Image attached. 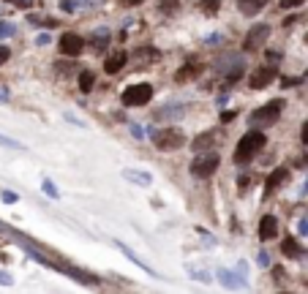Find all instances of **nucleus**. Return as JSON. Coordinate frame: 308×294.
<instances>
[{
  "label": "nucleus",
  "instance_id": "f03ea898",
  "mask_svg": "<svg viewBox=\"0 0 308 294\" xmlns=\"http://www.w3.org/2000/svg\"><path fill=\"white\" fill-rule=\"evenodd\" d=\"M150 139H153L156 150H161V153H169V150L186 147V133H183V128H175V125L150 131Z\"/></svg>",
  "mask_w": 308,
  "mask_h": 294
},
{
  "label": "nucleus",
  "instance_id": "1a4fd4ad",
  "mask_svg": "<svg viewBox=\"0 0 308 294\" xmlns=\"http://www.w3.org/2000/svg\"><path fill=\"white\" fill-rule=\"evenodd\" d=\"M202 74V66L196 60H188V63H183L177 71H175V82L177 85H186V82H191V79H196Z\"/></svg>",
  "mask_w": 308,
  "mask_h": 294
},
{
  "label": "nucleus",
  "instance_id": "c9c22d12",
  "mask_svg": "<svg viewBox=\"0 0 308 294\" xmlns=\"http://www.w3.org/2000/svg\"><path fill=\"white\" fill-rule=\"evenodd\" d=\"M295 85H300V79H297V76H289V79H284V87H295Z\"/></svg>",
  "mask_w": 308,
  "mask_h": 294
},
{
  "label": "nucleus",
  "instance_id": "c756f323",
  "mask_svg": "<svg viewBox=\"0 0 308 294\" xmlns=\"http://www.w3.org/2000/svg\"><path fill=\"white\" fill-rule=\"evenodd\" d=\"M9 58H11V49H9V46H0V66H3Z\"/></svg>",
  "mask_w": 308,
  "mask_h": 294
},
{
  "label": "nucleus",
  "instance_id": "4be33fe9",
  "mask_svg": "<svg viewBox=\"0 0 308 294\" xmlns=\"http://www.w3.org/2000/svg\"><path fill=\"white\" fill-rule=\"evenodd\" d=\"M115 245H117V248H120V251L125 253V256H129V259L134 261V264H137V267H142V270H147V264H145V261H142V259L137 256V253H134V251L129 248V245H123V243H115Z\"/></svg>",
  "mask_w": 308,
  "mask_h": 294
},
{
  "label": "nucleus",
  "instance_id": "dca6fc26",
  "mask_svg": "<svg viewBox=\"0 0 308 294\" xmlns=\"http://www.w3.org/2000/svg\"><path fill=\"white\" fill-rule=\"evenodd\" d=\"M281 253H284L287 259H300V256H303V248H300V243L295 240V237H284Z\"/></svg>",
  "mask_w": 308,
  "mask_h": 294
},
{
  "label": "nucleus",
  "instance_id": "e433bc0d",
  "mask_svg": "<svg viewBox=\"0 0 308 294\" xmlns=\"http://www.w3.org/2000/svg\"><path fill=\"white\" fill-rule=\"evenodd\" d=\"M14 3H17L19 9H30V6H33V0H14Z\"/></svg>",
  "mask_w": 308,
  "mask_h": 294
},
{
  "label": "nucleus",
  "instance_id": "ddd939ff",
  "mask_svg": "<svg viewBox=\"0 0 308 294\" xmlns=\"http://www.w3.org/2000/svg\"><path fill=\"white\" fill-rule=\"evenodd\" d=\"M101 0H60V11L66 14H74L80 9H90V6H98Z\"/></svg>",
  "mask_w": 308,
  "mask_h": 294
},
{
  "label": "nucleus",
  "instance_id": "423d86ee",
  "mask_svg": "<svg viewBox=\"0 0 308 294\" xmlns=\"http://www.w3.org/2000/svg\"><path fill=\"white\" fill-rule=\"evenodd\" d=\"M267 36H270V25L267 22H259L246 33V41H243V52H259L262 49V44L267 41Z\"/></svg>",
  "mask_w": 308,
  "mask_h": 294
},
{
  "label": "nucleus",
  "instance_id": "cd10ccee",
  "mask_svg": "<svg viewBox=\"0 0 308 294\" xmlns=\"http://www.w3.org/2000/svg\"><path fill=\"white\" fill-rule=\"evenodd\" d=\"M305 0H281V11L284 9H297V6H303Z\"/></svg>",
  "mask_w": 308,
  "mask_h": 294
},
{
  "label": "nucleus",
  "instance_id": "4c0bfd02",
  "mask_svg": "<svg viewBox=\"0 0 308 294\" xmlns=\"http://www.w3.org/2000/svg\"><path fill=\"white\" fill-rule=\"evenodd\" d=\"M232 117H235V112H224V115H221V120H224V123H229Z\"/></svg>",
  "mask_w": 308,
  "mask_h": 294
},
{
  "label": "nucleus",
  "instance_id": "20e7f679",
  "mask_svg": "<svg viewBox=\"0 0 308 294\" xmlns=\"http://www.w3.org/2000/svg\"><path fill=\"white\" fill-rule=\"evenodd\" d=\"M218 164H221V158H218V153H213V150H208V153H196V158L191 161V174L196 180H208V177L216 174Z\"/></svg>",
  "mask_w": 308,
  "mask_h": 294
},
{
  "label": "nucleus",
  "instance_id": "b1692460",
  "mask_svg": "<svg viewBox=\"0 0 308 294\" xmlns=\"http://www.w3.org/2000/svg\"><path fill=\"white\" fill-rule=\"evenodd\" d=\"M0 147H11V150H25V145H22V142H17V139H9V137H3V133H0Z\"/></svg>",
  "mask_w": 308,
  "mask_h": 294
},
{
  "label": "nucleus",
  "instance_id": "0eeeda50",
  "mask_svg": "<svg viewBox=\"0 0 308 294\" xmlns=\"http://www.w3.org/2000/svg\"><path fill=\"white\" fill-rule=\"evenodd\" d=\"M278 76V66L275 63H267V66H259L254 74H251V79H248V87L251 90H262V87H267L273 82V79Z\"/></svg>",
  "mask_w": 308,
  "mask_h": 294
},
{
  "label": "nucleus",
  "instance_id": "a878e982",
  "mask_svg": "<svg viewBox=\"0 0 308 294\" xmlns=\"http://www.w3.org/2000/svg\"><path fill=\"white\" fill-rule=\"evenodd\" d=\"M177 6H180V0H161V11L164 14H175Z\"/></svg>",
  "mask_w": 308,
  "mask_h": 294
},
{
  "label": "nucleus",
  "instance_id": "ea45409f",
  "mask_svg": "<svg viewBox=\"0 0 308 294\" xmlns=\"http://www.w3.org/2000/svg\"><path fill=\"white\" fill-rule=\"evenodd\" d=\"M125 3H129V6H142L145 0H125Z\"/></svg>",
  "mask_w": 308,
  "mask_h": 294
},
{
  "label": "nucleus",
  "instance_id": "2f4dec72",
  "mask_svg": "<svg viewBox=\"0 0 308 294\" xmlns=\"http://www.w3.org/2000/svg\"><path fill=\"white\" fill-rule=\"evenodd\" d=\"M300 139H303V145L308 147V120L303 123V128H300Z\"/></svg>",
  "mask_w": 308,
  "mask_h": 294
},
{
  "label": "nucleus",
  "instance_id": "f704fd0d",
  "mask_svg": "<svg viewBox=\"0 0 308 294\" xmlns=\"http://www.w3.org/2000/svg\"><path fill=\"white\" fill-rule=\"evenodd\" d=\"M3 202L14 204V202H17V194H11V191H6V194H3Z\"/></svg>",
  "mask_w": 308,
  "mask_h": 294
},
{
  "label": "nucleus",
  "instance_id": "f8f14e48",
  "mask_svg": "<svg viewBox=\"0 0 308 294\" xmlns=\"http://www.w3.org/2000/svg\"><path fill=\"white\" fill-rule=\"evenodd\" d=\"M125 60H129V55H125V52H112L104 60V71H107V74H117V71L125 66Z\"/></svg>",
  "mask_w": 308,
  "mask_h": 294
},
{
  "label": "nucleus",
  "instance_id": "9d476101",
  "mask_svg": "<svg viewBox=\"0 0 308 294\" xmlns=\"http://www.w3.org/2000/svg\"><path fill=\"white\" fill-rule=\"evenodd\" d=\"M259 240L267 243V240H273L275 234H278V218L275 216H262V221H259Z\"/></svg>",
  "mask_w": 308,
  "mask_h": 294
},
{
  "label": "nucleus",
  "instance_id": "393cba45",
  "mask_svg": "<svg viewBox=\"0 0 308 294\" xmlns=\"http://www.w3.org/2000/svg\"><path fill=\"white\" fill-rule=\"evenodd\" d=\"M17 33V25L14 22H0V38H9Z\"/></svg>",
  "mask_w": 308,
  "mask_h": 294
},
{
  "label": "nucleus",
  "instance_id": "5701e85b",
  "mask_svg": "<svg viewBox=\"0 0 308 294\" xmlns=\"http://www.w3.org/2000/svg\"><path fill=\"white\" fill-rule=\"evenodd\" d=\"M218 278L224 281L226 286H243V281H238L235 278V273H229V270H218Z\"/></svg>",
  "mask_w": 308,
  "mask_h": 294
},
{
  "label": "nucleus",
  "instance_id": "6ab92c4d",
  "mask_svg": "<svg viewBox=\"0 0 308 294\" xmlns=\"http://www.w3.org/2000/svg\"><path fill=\"white\" fill-rule=\"evenodd\" d=\"M186 115V106H167V109H159V112H153L156 120H167V117H172V120H177V117Z\"/></svg>",
  "mask_w": 308,
  "mask_h": 294
},
{
  "label": "nucleus",
  "instance_id": "c85d7f7f",
  "mask_svg": "<svg viewBox=\"0 0 308 294\" xmlns=\"http://www.w3.org/2000/svg\"><path fill=\"white\" fill-rule=\"evenodd\" d=\"M256 264H259V267H270V256H267L265 251H262V253H256Z\"/></svg>",
  "mask_w": 308,
  "mask_h": 294
},
{
  "label": "nucleus",
  "instance_id": "bb28decb",
  "mask_svg": "<svg viewBox=\"0 0 308 294\" xmlns=\"http://www.w3.org/2000/svg\"><path fill=\"white\" fill-rule=\"evenodd\" d=\"M44 191H46V196H52V199H60V194H58V188H55L52 180H44Z\"/></svg>",
  "mask_w": 308,
  "mask_h": 294
},
{
  "label": "nucleus",
  "instance_id": "473e14b6",
  "mask_svg": "<svg viewBox=\"0 0 308 294\" xmlns=\"http://www.w3.org/2000/svg\"><path fill=\"white\" fill-rule=\"evenodd\" d=\"M9 87H6V85H0V104H6V101H9Z\"/></svg>",
  "mask_w": 308,
  "mask_h": 294
},
{
  "label": "nucleus",
  "instance_id": "f3484780",
  "mask_svg": "<svg viewBox=\"0 0 308 294\" xmlns=\"http://www.w3.org/2000/svg\"><path fill=\"white\" fill-rule=\"evenodd\" d=\"M213 142H216V131H204L194 139L191 147H194V153H208V150L213 147Z\"/></svg>",
  "mask_w": 308,
  "mask_h": 294
},
{
  "label": "nucleus",
  "instance_id": "58836bf2",
  "mask_svg": "<svg viewBox=\"0 0 308 294\" xmlns=\"http://www.w3.org/2000/svg\"><path fill=\"white\" fill-rule=\"evenodd\" d=\"M0 283H11V278L6 275V273H0Z\"/></svg>",
  "mask_w": 308,
  "mask_h": 294
},
{
  "label": "nucleus",
  "instance_id": "39448f33",
  "mask_svg": "<svg viewBox=\"0 0 308 294\" xmlns=\"http://www.w3.org/2000/svg\"><path fill=\"white\" fill-rule=\"evenodd\" d=\"M120 101H123V106H145L147 101H153V85L139 82V85L125 87L123 95H120Z\"/></svg>",
  "mask_w": 308,
  "mask_h": 294
},
{
  "label": "nucleus",
  "instance_id": "2eb2a0df",
  "mask_svg": "<svg viewBox=\"0 0 308 294\" xmlns=\"http://www.w3.org/2000/svg\"><path fill=\"white\" fill-rule=\"evenodd\" d=\"M267 3H270V0H238V9L246 14V17H254V14H259Z\"/></svg>",
  "mask_w": 308,
  "mask_h": 294
},
{
  "label": "nucleus",
  "instance_id": "4468645a",
  "mask_svg": "<svg viewBox=\"0 0 308 294\" xmlns=\"http://www.w3.org/2000/svg\"><path fill=\"white\" fill-rule=\"evenodd\" d=\"M123 177L131 180V182H137V185H142V188H147L150 182H153V174H150V172H139V169H123Z\"/></svg>",
  "mask_w": 308,
  "mask_h": 294
},
{
  "label": "nucleus",
  "instance_id": "a211bd4d",
  "mask_svg": "<svg viewBox=\"0 0 308 294\" xmlns=\"http://www.w3.org/2000/svg\"><path fill=\"white\" fill-rule=\"evenodd\" d=\"M109 36H112V33H109L107 28H98L96 33L90 36V46H93L96 52H104V49H107V44H109Z\"/></svg>",
  "mask_w": 308,
  "mask_h": 294
},
{
  "label": "nucleus",
  "instance_id": "9b49d317",
  "mask_svg": "<svg viewBox=\"0 0 308 294\" xmlns=\"http://www.w3.org/2000/svg\"><path fill=\"white\" fill-rule=\"evenodd\" d=\"M289 177V172L284 169V166H278V169H273L270 174H267V180H265V194H273V191H278L281 182H287Z\"/></svg>",
  "mask_w": 308,
  "mask_h": 294
},
{
  "label": "nucleus",
  "instance_id": "79ce46f5",
  "mask_svg": "<svg viewBox=\"0 0 308 294\" xmlns=\"http://www.w3.org/2000/svg\"><path fill=\"white\" fill-rule=\"evenodd\" d=\"M305 44H308V33H305Z\"/></svg>",
  "mask_w": 308,
  "mask_h": 294
},
{
  "label": "nucleus",
  "instance_id": "72a5a7b5",
  "mask_svg": "<svg viewBox=\"0 0 308 294\" xmlns=\"http://www.w3.org/2000/svg\"><path fill=\"white\" fill-rule=\"evenodd\" d=\"M297 234H308V218L300 221V226H297Z\"/></svg>",
  "mask_w": 308,
  "mask_h": 294
},
{
  "label": "nucleus",
  "instance_id": "7c9ffc66",
  "mask_svg": "<svg viewBox=\"0 0 308 294\" xmlns=\"http://www.w3.org/2000/svg\"><path fill=\"white\" fill-rule=\"evenodd\" d=\"M49 41H52V36H49V33H41V36L36 38V44H38V46H46Z\"/></svg>",
  "mask_w": 308,
  "mask_h": 294
},
{
  "label": "nucleus",
  "instance_id": "6e6552de",
  "mask_svg": "<svg viewBox=\"0 0 308 294\" xmlns=\"http://www.w3.org/2000/svg\"><path fill=\"white\" fill-rule=\"evenodd\" d=\"M60 52L66 55V58H80L85 52V38L80 33H66L60 38Z\"/></svg>",
  "mask_w": 308,
  "mask_h": 294
},
{
  "label": "nucleus",
  "instance_id": "37998d69",
  "mask_svg": "<svg viewBox=\"0 0 308 294\" xmlns=\"http://www.w3.org/2000/svg\"><path fill=\"white\" fill-rule=\"evenodd\" d=\"M11 3H14V0H11Z\"/></svg>",
  "mask_w": 308,
  "mask_h": 294
},
{
  "label": "nucleus",
  "instance_id": "a19ab883",
  "mask_svg": "<svg viewBox=\"0 0 308 294\" xmlns=\"http://www.w3.org/2000/svg\"><path fill=\"white\" fill-rule=\"evenodd\" d=\"M308 194V182H303V188H300V196H305Z\"/></svg>",
  "mask_w": 308,
  "mask_h": 294
},
{
  "label": "nucleus",
  "instance_id": "412c9836",
  "mask_svg": "<svg viewBox=\"0 0 308 294\" xmlns=\"http://www.w3.org/2000/svg\"><path fill=\"white\" fill-rule=\"evenodd\" d=\"M199 9H202V14L213 17V14H218V9H221V0H199Z\"/></svg>",
  "mask_w": 308,
  "mask_h": 294
},
{
  "label": "nucleus",
  "instance_id": "f257e3e1",
  "mask_svg": "<svg viewBox=\"0 0 308 294\" xmlns=\"http://www.w3.org/2000/svg\"><path fill=\"white\" fill-rule=\"evenodd\" d=\"M265 145H267V139H265V133L259 131V128H251L248 133H243L240 142H238V147H235V155H232L235 164H238V166L251 164L259 153H262Z\"/></svg>",
  "mask_w": 308,
  "mask_h": 294
},
{
  "label": "nucleus",
  "instance_id": "7ed1b4c3",
  "mask_svg": "<svg viewBox=\"0 0 308 294\" xmlns=\"http://www.w3.org/2000/svg\"><path fill=\"white\" fill-rule=\"evenodd\" d=\"M281 112H284V101L281 98L267 101L265 106H259L248 115V123L254 125V128H267V125H275L281 120Z\"/></svg>",
  "mask_w": 308,
  "mask_h": 294
},
{
  "label": "nucleus",
  "instance_id": "aec40b11",
  "mask_svg": "<svg viewBox=\"0 0 308 294\" xmlns=\"http://www.w3.org/2000/svg\"><path fill=\"white\" fill-rule=\"evenodd\" d=\"M93 85H96V74H93V71H82V74H80V90L90 93Z\"/></svg>",
  "mask_w": 308,
  "mask_h": 294
}]
</instances>
